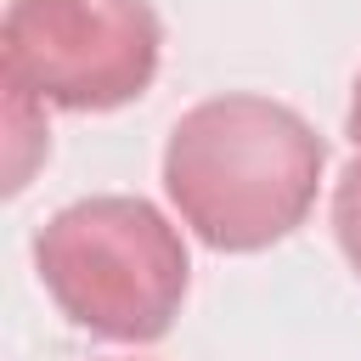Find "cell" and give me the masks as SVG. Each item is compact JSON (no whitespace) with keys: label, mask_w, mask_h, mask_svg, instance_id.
<instances>
[{"label":"cell","mask_w":361,"mask_h":361,"mask_svg":"<svg viewBox=\"0 0 361 361\" xmlns=\"http://www.w3.org/2000/svg\"><path fill=\"white\" fill-rule=\"evenodd\" d=\"M327 141L282 102L226 90L186 107L164 141V192L180 226L220 254H259L305 226Z\"/></svg>","instance_id":"6da1fadb"},{"label":"cell","mask_w":361,"mask_h":361,"mask_svg":"<svg viewBox=\"0 0 361 361\" xmlns=\"http://www.w3.org/2000/svg\"><path fill=\"white\" fill-rule=\"evenodd\" d=\"M34 271L73 327L113 344L164 338L192 288V259L169 214L124 192L56 209L34 237Z\"/></svg>","instance_id":"7a4b0ae2"},{"label":"cell","mask_w":361,"mask_h":361,"mask_svg":"<svg viewBox=\"0 0 361 361\" xmlns=\"http://www.w3.org/2000/svg\"><path fill=\"white\" fill-rule=\"evenodd\" d=\"M164 23L147 0H11L0 23L6 85L39 107L113 113L147 96Z\"/></svg>","instance_id":"3957f363"},{"label":"cell","mask_w":361,"mask_h":361,"mask_svg":"<svg viewBox=\"0 0 361 361\" xmlns=\"http://www.w3.org/2000/svg\"><path fill=\"white\" fill-rule=\"evenodd\" d=\"M6 130H11V192H23L28 186V169H34V158H45V107L34 102V96H23V90H11L6 85Z\"/></svg>","instance_id":"277c9868"},{"label":"cell","mask_w":361,"mask_h":361,"mask_svg":"<svg viewBox=\"0 0 361 361\" xmlns=\"http://www.w3.org/2000/svg\"><path fill=\"white\" fill-rule=\"evenodd\" d=\"M333 237H338L350 271L361 276V152L344 164V175L333 186Z\"/></svg>","instance_id":"5b68a950"},{"label":"cell","mask_w":361,"mask_h":361,"mask_svg":"<svg viewBox=\"0 0 361 361\" xmlns=\"http://www.w3.org/2000/svg\"><path fill=\"white\" fill-rule=\"evenodd\" d=\"M350 141H355V152H361V73H355V90H350Z\"/></svg>","instance_id":"8992f818"}]
</instances>
